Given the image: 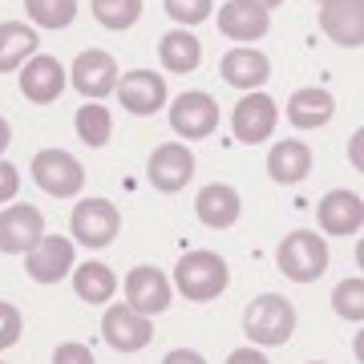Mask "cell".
Instances as JSON below:
<instances>
[{
	"label": "cell",
	"mask_w": 364,
	"mask_h": 364,
	"mask_svg": "<svg viewBox=\"0 0 364 364\" xmlns=\"http://www.w3.org/2000/svg\"><path fill=\"white\" fill-rule=\"evenodd\" d=\"M170 284L178 287V296L191 299V304H210V299H219L227 291L231 272H227V259H223L219 251L195 247L174 263V279Z\"/></svg>",
	"instance_id": "cell-1"
},
{
	"label": "cell",
	"mask_w": 364,
	"mask_h": 364,
	"mask_svg": "<svg viewBox=\"0 0 364 364\" xmlns=\"http://www.w3.org/2000/svg\"><path fill=\"white\" fill-rule=\"evenodd\" d=\"M170 21H178V28H195L203 21H210L215 13V0H162Z\"/></svg>",
	"instance_id": "cell-30"
},
{
	"label": "cell",
	"mask_w": 364,
	"mask_h": 364,
	"mask_svg": "<svg viewBox=\"0 0 364 364\" xmlns=\"http://www.w3.org/2000/svg\"><path fill=\"white\" fill-rule=\"evenodd\" d=\"M73 126H77V138L90 146V150H97V146H105L114 138V114H109L102 102L81 105L77 114H73Z\"/></svg>",
	"instance_id": "cell-26"
},
{
	"label": "cell",
	"mask_w": 364,
	"mask_h": 364,
	"mask_svg": "<svg viewBox=\"0 0 364 364\" xmlns=\"http://www.w3.org/2000/svg\"><path fill=\"white\" fill-rule=\"evenodd\" d=\"M90 9H93V16H97L105 28L126 33V28L138 25V16H142V0H90Z\"/></svg>",
	"instance_id": "cell-27"
},
{
	"label": "cell",
	"mask_w": 364,
	"mask_h": 364,
	"mask_svg": "<svg viewBox=\"0 0 364 364\" xmlns=\"http://www.w3.org/2000/svg\"><path fill=\"white\" fill-rule=\"evenodd\" d=\"M45 235V215L33 203H9L0 210V255H28Z\"/></svg>",
	"instance_id": "cell-11"
},
{
	"label": "cell",
	"mask_w": 364,
	"mask_h": 364,
	"mask_svg": "<svg viewBox=\"0 0 364 364\" xmlns=\"http://www.w3.org/2000/svg\"><path fill=\"white\" fill-rule=\"evenodd\" d=\"M122 287H126V304H130L134 312L150 316V320H154L158 312H166L170 299H174V284L158 272L154 263H138V267H130V275L122 279Z\"/></svg>",
	"instance_id": "cell-10"
},
{
	"label": "cell",
	"mask_w": 364,
	"mask_h": 364,
	"mask_svg": "<svg viewBox=\"0 0 364 364\" xmlns=\"http://www.w3.org/2000/svg\"><path fill=\"white\" fill-rule=\"evenodd\" d=\"M69 85L85 97V102H102L117 85V61L105 49H85L69 69Z\"/></svg>",
	"instance_id": "cell-13"
},
{
	"label": "cell",
	"mask_w": 364,
	"mask_h": 364,
	"mask_svg": "<svg viewBox=\"0 0 364 364\" xmlns=\"http://www.w3.org/2000/svg\"><path fill=\"white\" fill-rule=\"evenodd\" d=\"M102 340L114 352H142L154 340V320L134 312L130 304H109L102 316Z\"/></svg>",
	"instance_id": "cell-9"
},
{
	"label": "cell",
	"mask_w": 364,
	"mask_h": 364,
	"mask_svg": "<svg viewBox=\"0 0 364 364\" xmlns=\"http://www.w3.org/2000/svg\"><path fill=\"white\" fill-rule=\"evenodd\" d=\"M73 263H77V247H73V239H65V235H41L37 247L25 255L28 279H37V284L65 279L73 272Z\"/></svg>",
	"instance_id": "cell-15"
},
{
	"label": "cell",
	"mask_w": 364,
	"mask_h": 364,
	"mask_svg": "<svg viewBox=\"0 0 364 364\" xmlns=\"http://www.w3.org/2000/svg\"><path fill=\"white\" fill-rule=\"evenodd\" d=\"M275 263H279V272L291 279V284H312L320 275L328 272V263H332V251H328V239L316 231H291L279 239V247H275Z\"/></svg>",
	"instance_id": "cell-3"
},
{
	"label": "cell",
	"mask_w": 364,
	"mask_h": 364,
	"mask_svg": "<svg viewBox=\"0 0 364 364\" xmlns=\"http://www.w3.org/2000/svg\"><path fill=\"white\" fill-rule=\"evenodd\" d=\"M37 53H41L37 28L25 25V21H0V73H16Z\"/></svg>",
	"instance_id": "cell-25"
},
{
	"label": "cell",
	"mask_w": 364,
	"mask_h": 364,
	"mask_svg": "<svg viewBox=\"0 0 364 364\" xmlns=\"http://www.w3.org/2000/svg\"><path fill=\"white\" fill-rule=\"evenodd\" d=\"M69 231L81 247H109L122 231V215L109 198H81L69 215Z\"/></svg>",
	"instance_id": "cell-6"
},
{
	"label": "cell",
	"mask_w": 364,
	"mask_h": 364,
	"mask_svg": "<svg viewBox=\"0 0 364 364\" xmlns=\"http://www.w3.org/2000/svg\"><path fill=\"white\" fill-rule=\"evenodd\" d=\"M195 215L203 219V227H210V231H227V227H235L239 215H243V198H239V191L227 186V182H210V186L198 191Z\"/></svg>",
	"instance_id": "cell-19"
},
{
	"label": "cell",
	"mask_w": 364,
	"mask_h": 364,
	"mask_svg": "<svg viewBox=\"0 0 364 364\" xmlns=\"http://www.w3.org/2000/svg\"><path fill=\"white\" fill-rule=\"evenodd\" d=\"M65 90H69V73L49 53H37V57H28L25 65H21V93H25V102L53 105Z\"/></svg>",
	"instance_id": "cell-14"
},
{
	"label": "cell",
	"mask_w": 364,
	"mask_h": 364,
	"mask_svg": "<svg viewBox=\"0 0 364 364\" xmlns=\"http://www.w3.org/2000/svg\"><path fill=\"white\" fill-rule=\"evenodd\" d=\"M219 33L223 37L239 41V45H255L272 33V13L259 9V4H251V0H227L219 4Z\"/></svg>",
	"instance_id": "cell-17"
},
{
	"label": "cell",
	"mask_w": 364,
	"mask_h": 364,
	"mask_svg": "<svg viewBox=\"0 0 364 364\" xmlns=\"http://www.w3.org/2000/svg\"><path fill=\"white\" fill-rule=\"evenodd\" d=\"M25 13L41 28H69L77 16V0H25Z\"/></svg>",
	"instance_id": "cell-28"
},
{
	"label": "cell",
	"mask_w": 364,
	"mask_h": 364,
	"mask_svg": "<svg viewBox=\"0 0 364 364\" xmlns=\"http://www.w3.org/2000/svg\"><path fill=\"white\" fill-rule=\"evenodd\" d=\"M308 364H324V360H308Z\"/></svg>",
	"instance_id": "cell-39"
},
{
	"label": "cell",
	"mask_w": 364,
	"mask_h": 364,
	"mask_svg": "<svg viewBox=\"0 0 364 364\" xmlns=\"http://www.w3.org/2000/svg\"><path fill=\"white\" fill-rule=\"evenodd\" d=\"M158 61L166 73H195L203 65V41L191 33V28H170L166 37L158 41Z\"/></svg>",
	"instance_id": "cell-24"
},
{
	"label": "cell",
	"mask_w": 364,
	"mask_h": 364,
	"mask_svg": "<svg viewBox=\"0 0 364 364\" xmlns=\"http://www.w3.org/2000/svg\"><path fill=\"white\" fill-rule=\"evenodd\" d=\"M21 332H25V316H21V308L9 304V299H0V352L13 348L16 340H21Z\"/></svg>",
	"instance_id": "cell-31"
},
{
	"label": "cell",
	"mask_w": 364,
	"mask_h": 364,
	"mask_svg": "<svg viewBox=\"0 0 364 364\" xmlns=\"http://www.w3.org/2000/svg\"><path fill=\"white\" fill-rule=\"evenodd\" d=\"M16 191H21V170L0 158V203H13Z\"/></svg>",
	"instance_id": "cell-33"
},
{
	"label": "cell",
	"mask_w": 364,
	"mask_h": 364,
	"mask_svg": "<svg viewBox=\"0 0 364 364\" xmlns=\"http://www.w3.org/2000/svg\"><path fill=\"white\" fill-rule=\"evenodd\" d=\"M243 332L259 348H279V344H287L291 332H296V308H291V299L275 296V291L255 296L243 308Z\"/></svg>",
	"instance_id": "cell-2"
},
{
	"label": "cell",
	"mask_w": 364,
	"mask_h": 364,
	"mask_svg": "<svg viewBox=\"0 0 364 364\" xmlns=\"http://www.w3.org/2000/svg\"><path fill=\"white\" fill-rule=\"evenodd\" d=\"M170 130L186 142H203L219 130V102L203 90H186L170 102Z\"/></svg>",
	"instance_id": "cell-7"
},
{
	"label": "cell",
	"mask_w": 364,
	"mask_h": 364,
	"mask_svg": "<svg viewBox=\"0 0 364 364\" xmlns=\"http://www.w3.org/2000/svg\"><path fill=\"white\" fill-rule=\"evenodd\" d=\"M275 126H279V105H275L272 93L251 90V93H243V97L235 102V109H231V134L243 146L267 142V138L275 134Z\"/></svg>",
	"instance_id": "cell-5"
},
{
	"label": "cell",
	"mask_w": 364,
	"mask_h": 364,
	"mask_svg": "<svg viewBox=\"0 0 364 364\" xmlns=\"http://www.w3.org/2000/svg\"><path fill=\"white\" fill-rule=\"evenodd\" d=\"M53 364H97L93 360V352L77 340H65V344H57L53 348Z\"/></svg>",
	"instance_id": "cell-32"
},
{
	"label": "cell",
	"mask_w": 364,
	"mask_h": 364,
	"mask_svg": "<svg viewBox=\"0 0 364 364\" xmlns=\"http://www.w3.org/2000/svg\"><path fill=\"white\" fill-rule=\"evenodd\" d=\"M320 4H324V0H320Z\"/></svg>",
	"instance_id": "cell-41"
},
{
	"label": "cell",
	"mask_w": 364,
	"mask_h": 364,
	"mask_svg": "<svg viewBox=\"0 0 364 364\" xmlns=\"http://www.w3.org/2000/svg\"><path fill=\"white\" fill-rule=\"evenodd\" d=\"M146 178L162 195H178L195 178V150H186L182 142H162L146 162Z\"/></svg>",
	"instance_id": "cell-12"
},
{
	"label": "cell",
	"mask_w": 364,
	"mask_h": 364,
	"mask_svg": "<svg viewBox=\"0 0 364 364\" xmlns=\"http://www.w3.org/2000/svg\"><path fill=\"white\" fill-rule=\"evenodd\" d=\"M73 291H77L81 304H93V308H105L109 299L117 296V275L109 263L102 259H85V263H73Z\"/></svg>",
	"instance_id": "cell-22"
},
{
	"label": "cell",
	"mask_w": 364,
	"mask_h": 364,
	"mask_svg": "<svg viewBox=\"0 0 364 364\" xmlns=\"http://www.w3.org/2000/svg\"><path fill=\"white\" fill-rule=\"evenodd\" d=\"M360 146H364V134L356 130V134H352V166H356V170L364 166V158H360Z\"/></svg>",
	"instance_id": "cell-36"
},
{
	"label": "cell",
	"mask_w": 364,
	"mask_h": 364,
	"mask_svg": "<svg viewBox=\"0 0 364 364\" xmlns=\"http://www.w3.org/2000/svg\"><path fill=\"white\" fill-rule=\"evenodd\" d=\"M336 117V97L320 85H304L287 97V122L296 130H320Z\"/></svg>",
	"instance_id": "cell-21"
},
{
	"label": "cell",
	"mask_w": 364,
	"mask_h": 364,
	"mask_svg": "<svg viewBox=\"0 0 364 364\" xmlns=\"http://www.w3.org/2000/svg\"><path fill=\"white\" fill-rule=\"evenodd\" d=\"M251 4H259V9H267V13H272V9H279V4H284V0H251Z\"/></svg>",
	"instance_id": "cell-38"
},
{
	"label": "cell",
	"mask_w": 364,
	"mask_h": 364,
	"mask_svg": "<svg viewBox=\"0 0 364 364\" xmlns=\"http://www.w3.org/2000/svg\"><path fill=\"white\" fill-rule=\"evenodd\" d=\"M162 364H207V356H203V352H195V348H174V352H166V356H162Z\"/></svg>",
	"instance_id": "cell-35"
},
{
	"label": "cell",
	"mask_w": 364,
	"mask_h": 364,
	"mask_svg": "<svg viewBox=\"0 0 364 364\" xmlns=\"http://www.w3.org/2000/svg\"><path fill=\"white\" fill-rule=\"evenodd\" d=\"M267 174L272 182L279 186H296L312 174V150L299 142V138H284V142L272 146V154H267Z\"/></svg>",
	"instance_id": "cell-23"
},
{
	"label": "cell",
	"mask_w": 364,
	"mask_h": 364,
	"mask_svg": "<svg viewBox=\"0 0 364 364\" xmlns=\"http://www.w3.org/2000/svg\"><path fill=\"white\" fill-rule=\"evenodd\" d=\"M33 182L53 198H73L85 186V166L69 150L49 146V150H37L33 154Z\"/></svg>",
	"instance_id": "cell-4"
},
{
	"label": "cell",
	"mask_w": 364,
	"mask_h": 364,
	"mask_svg": "<svg viewBox=\"0 0 364 364\" xmlns=\"http://www.w3.org/2000/svg\"><path fill=\"white\" fill-rule=\"evenodd\" d=\"M316 223L324 235H336V239H348V235H360L364 227V198L356 191H328L316 207Z\"/></svg>",
	"instance_id": "cell-16"
},
{
	"label": "cell",
	"mask_w": 364,
	"mask_h": 364,
	"mask_svg": "<svg viewBox=\"0 0 364 364\" xmlns=\"http://www.w3.org/2000/svg\"><path fill=\"white\" fill-rule=\"evenodd\" d=\"M117 102L122 109L134 117H154L162 105L170 102V90H166V77L154 73V69H130V73H117Z\"/></svg>",
	"instance_id": "cell-8"
},
{
	"label": "cell",
	"mask_w": 364,
	"mask_h": 364,
	"mask_svg": "<svg viewBox=\"0 0 364 364\" xmlns=\"http://www.w3.org/2000/svg\"><path fill=\"white\" fill-rule=\"evenodd\" d=\"M227 364H272V360H267L263 348H235L231 356H227Z\"/></svg>",
	"instance_id": "cell-34"
},
{
	"label": "cell",
	"mask_w": 364,
	"mask_h": 364,
	"mask_svg": "<svg viewBox=\"0 0 364 364\" xmlns=\"http://www.w3.org/2000/svg\"><path fill=\"white\" fill-rule=\"evenodd\" d=\"M320 28L340 49L364 45V0H324L320 4Z\"/></svg>",
	"instance_id": "cell-18"
},
{
	"label": "cell",
	"mask_w": 364,
	"mask_h": 364,
	"mask_svg": "<svg viewBox=\"0 0 364 364\" xmlns=\"http://www.w3.org/2000/svg\"><path fill=\"white\" fill-rule=\"evenodd\" d=\"M9 142H13V126L0 117V158H4V150H9Z\"/></svg>",
	"instance_id": "cell-37"
},
{
	"label": "cell",
	"mask_w": 364,
	"mask_h": 364,
	"mask_svg": "<svg viewBox=\"0 0 364 364\" xmlns=\"http://www.w3.org/2000/svg\"><path fill=\"white\" fill-rule=\"evenodd\" d=\"M332 312L340 320H352V324L364 320V279L360 275H348V279L336 284V291H332Z\"/></svg>",
	"instance_id": "cell-29"
},
{
	"label": "cell",
	"mask_w": 364,
	"mask_h": 364,
	"mask_svg": "<svg viewBox=\"0 0 364 364\" xmlns=\"http://www.w3.org/2000/svg\"><path fill=\"white\" fill-rule=\"evenodd\" d=\"M219 73H223V81H227V85L251 93V90H259L263 81L272 77V61H267V53H255L251 45H239V49L223 53Z\"/></svg>",
	"instance_id": "cell-20"
},
{
	"label": "cell",
	"mask_w": 364,
	"mask_h": 364,
	"mask_svg": "<svg viewBox=\"0 0 364 364\" xmlns=\"http://www.w3.org/2000/svg\"><path fill=\"white\" fill-rule=\"evenodd\" d=\"M0 364H9V360H0Z\"/></svg>",
	"instance_id": "cell-40"
}]
</instances>
